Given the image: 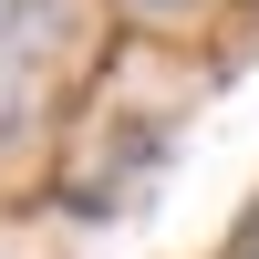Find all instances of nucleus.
<instances>
[{
    "instance_id": "f257e3e1",
    "label": "nucleus",
    "mask_w": 259,
    "mask_h": 259,
    "mask_svg": "<svg viewBox=\"0 0 259 259\" xmlns=\"http://www.w3.org/2000/svg\"><path fill=\"white\" fill-rule=\"evenodd\" d=\"M73 31H83L73 0H0V145L41 124L62 62H73Z\"/></svg>"
},
{
    "instance_id": "f03ea898",
    "label": "nucleus",
    "mask_w": 259,
    "mask_h": 259,
    "mask_svg": "<svg viewBox=\"0 0 259 259\" xmlns=\"http://www.w3.org/2000/svg\"><path fill=\"white\" fill-rule=\"evenodd\" d=\"M218 259H259V197H249V218L228 228V249H218Z\"/></svg>"
},
{
    "instance_id": "7ed1b4c3",
    "label": "nucleus",
    "mask_w": 259,
    "mask_h": 259,
    "mask_svg": "<svg viewBox=\"0 0 259 259\" xmlns=\"http://www.w3.org/2000/svg\"><path fill=\"white\" fill-rule=\"evenodd\" d=\"M135 11H187V0H135Z\"/></svg>"
}]
</instances>
